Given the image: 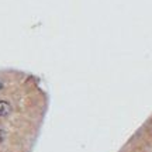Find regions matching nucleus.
Masks as SVG:
<instances>
[{
	"label": "nucleus",
	"mask_w": 152,
	"mask_h": 152,
	"mask_svg": "<svg viewBox=\"0 0 152 152\" xmlns=\"http://www.w3.org/2000/svg\"><path fill=\"white\" fill-rule=\"evenodd\" d=\"M3 140H4V131L0 130V144L3 142Z\"/></svg>",
	"instance_id": "f03ea898"
},
{
	"label": "nucleus",
	"mask_w": 152,
	"mask_h": 152,
	"mask_svg": "<svg viewBox=\"0 0 152 152\" xmlns=\"http://www.w3.org/2000/svg\"><path fill=\"white\" fill-rule=\"evenodd\" d=\"M1 87H3V85H1V83H0V89H1Z\"/></svg>",
	"instance_id": "7ed1b4c3"
},
{
	"label": "nucleus",
	"mask_w": 152,
	"mask_h": 152,
	"mask_svg": "<svg viewBox=\"0 0 152 152\" xmlns=\"http://www.w3.org/2000/svg\"><path fill=\"white\" fill-rule=\"evenodd\" d=\"M11 111V106L7 102H3V100H0V117H6V115H9Z\"/></svg>",
	"instance_id": "f257e3e1"
}]
</instances>
